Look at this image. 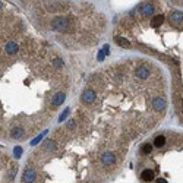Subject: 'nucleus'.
I'll return each mask as SVG.
<instances>
[{
  "instance_id": "obj_5",
  "label": "nucleus",
  "mask_w": 183,
  "mask_h": 183,
  "mask_svg": "<svg viewBox=\"0 0 183 183\" xmlns=\"http://www.w3.org/2000/svg\"><path fill=\"white\" fill-rule=\"evenodd\" d=\"M114 155L111 154V152H105L103 157H101V163H103L104 166H113V163H114Z\"/></svg>"
},
{
  "instance_id": "obj_18",
  "label": "nucleus",
  "mask_w": 183,
  "mask_h": 183,
  "mask_svg": "<svg viewBox=\"0 0 183 183\" xmlns=\"http://www.w3.org/2000/svg\"><path fill=\"white\" fill-rule=\"evenodd\" d=\"M43 135H44V133H43ZM43 135H38V136L35 138L34 141H32V145H35V144H37L38 141H41V139H43Z\"/></svg>"
},
{
  "instance_id": "obj_8",
  "label": "nucleus",
  "mask_w": 183,
  "mask_h": 183,
  "mask_svg": "<svg viewBox=\"0 0 183 183\" xmlns=\"http://www.w3.org/2000/svg\"><path fill=\"white\" fill-rule=\"evenodd\" d=\"M141 179L145 180V182H151L154 179V172L152 170H144L142 174H141Z\"/></svg>"
},
{
  "instance_id": "obj_1",
  "label": "nucleus",
  "mask_w": 183,
  "mask_h": 183,
  "mask_svg": "<svg viewBox=\"0 0 183 183\" xmlns=\"http://www.w3.org/2000/svg\"><path fill=\"white\" fill-rule=\"evenodd\" d=\"M68 19L66 18H63V16H56L53 21H51V26H53V29H56V31H66L68 29Z\"/></svg>"
},
{
  "instance_id": "obj_16",
  "label": "nucleus",
  "mask_w": 183,
  "mask_h": 183,
  "mask_svg": "<svg viewBox=\"0 0 183 183\" xmlns=\"http://www.w3.org/2000/svg\"><path fill=\"white\" fill-rule=\"evenodd\" d=\"M151 149H152V145H151V144H145V145L142 147V152H144V154H149Z\"/></svg>"
},
{
  "instance_id": "obj_12",
  "label": "nucleus",
  "mask_w": 183,
  "mask_h": 183,
  "mask_svg": "<svg viewBox=\"0 0 183 183\" xmlns=\"http://www.w3.org/2000/svg\"><path fill=\"white\" fill-rule=\"evenodd\" d=\"M63 101H65V94L60 92V94H57V95L53 98V105H60Z\"/></svg>"
},
{
  "instance_id": "obj_4",
  "label": "nucleus",
  "mask_w": 183,
  "mask_h": 183,
  "mask_svg": "<svg viewBox=\"0 0 183 183\" xmlns=\"http://www.w3.org/2000/svg\"><path fill=\"white\" fill-rule=\"evenodd\" d=\"M22 179H23V182H25V183L34 182V179H35V172L32 170V169H26V170L23 172Z\"/></svg>"
},
{
  "instance_id": "obj_21",
  "label": "nucleus",
  "mask_w": 183,
  "mask_h": 183,
  "mask_svg": "<svg viewBox=\"0 0 183 183\" xmlns=\"http://www.w3.org/2000/svg\"><path fill=\"white\" fill-rule=\"evenodd\" d=\"M0 8H2V2H0Z\"/></svg>"
},
{
  "instance_id": "obj_11",
  "label": "nucleus",
  "mask_w": 183,
  "mask_h": 183,
  "mask_svg": "<svg viewBox=\"0 0 183 183\" xmlns=\"http://www.w3.org/2000/svg\"><path fill=\"white\" fill-rule=\"evenodd\" d=\"M152 11H154V6H152L151 3H145V5L141 8V13H142V15H151Z\"/></svg>"
},
{
  "instance_id": "obj_7",
  "label": "nucleus",
  "mask_w": 183,
  "mask_h": 183,
  "mask_svg": "<svg viewBox=\"0 0 183 183\" xmlns=\"http://www.w3.org/2000/svg\"><path fill=\"white\" fill-rule=\"evenodd\" d=\"M182 21H183V13H180V12H173L172 16H170V22L180 23Z\"/></svg>"
},
{
  "instance_id": "obj_20",
  "label": "nucleus",
  "mask_w": 183,
  "mask_h": 183,
  "mask_svg": "<svg viewBox=\"0 0 183 183\" xmlns=\"http://www.w3.org/2000/svg\"><path fill=\"white\" fill-rule=\"evenodd\" d=\"M157 183H167L166 179H157Z\"/></svg>"
},
{
  "instance_id": "obj_15",
  "label": "nucleus",
  "mask_w": 183,
  "mask_h": 183,
  "mask_svg": "<svg viewBox=\"0 0 183 183\" xmlns=\"http://www.w3.org/2000/svg\"><path fill=\"white\" fill-rule=\"evenodd\" d=\"M22 135H23V130L21 127H16V129H13V132H12V138H15V139L21 138Z\"/></svg>"
},
{
  "instance_id": "obj_9",
  "label": "nucleus",
  "mask_w": 183,
  "mask_h": 183,
  "mask_svg": "<svg viewBox=\"0 0 183 183\" xmlns=\"http://www.w3.org/2000/svg\"><path fill=\"white\" fill-rule=\"evenodd\" d=\"M164 22V15H155L154 18H152V21H151V25L152 26H160L161 23Z\"/></svg>"
},
{
  "instance_id": "obj_13",
  "label": "nucleus",
  "mask_w": 183,
  "mask_h": 183,
  "mask_svg": "<svg viewBox=\"0 0 183 183\" xmlns=\"http://www.w3.org/2000/svg\"><path fill=\"white\" fill-rule=\"evenodd\" d=\"M116 43H117L120 47H129L130 46V43H129L126 38H122V37H117V38H116Z\"/></svg>"
},
{
  "instance_id": "obj_3",
  "label": "nucleus",
  "mask_w": 183,
  "mask_h": 183,
  "mask_svg": "<svg viewBox=\"0 0 183 183\" xmlns=\"http://www.w3.org/2000/svg\"><path fill=\"white\" fill-rule=\"evenodd\" d=\"M152 105H154V108L155 110H164L166 108V100L163 98V97H155L154 98V101H152Z\"/></svg>"
},
{
  "instance_id": "obj_14",
  "label": "nucleus",
  "mask_w": 183,
  "mask_h": 183,
  "mask_svg": "<svg viewBox=\"0 0 183 183\" xmlns=\"http://www.w3.org/2000/svg\"><path fill=\"white\" fill-rule=\"evenodd\" d=\"M164 144H166V138L163 136V135H161V136H157L155 141H154V145L158 147V148H160V147H164Z\"/></svg>"
},
{
  "instance_id": "obj_17",
  "label": "nucleus",
  "mask_w": 183,
  "mask_h": 183,
  "mask_svg": "<svg viewBox=\"0 0 183 183\" xmlns=\"http://www.w3.org/2000/svg\"><path fill=\"white\" fill-rule=\"evenodd\" d=\"M13 152H15V155H16V157H19V155L22 154V148H21V147H16Z\"/></svg>"
},
{
  "instance_id": "obj_6",
  "label": "nucleus",
  "mask_w": 183,
  "mask_h": 183,
  "mask_svg": "<svg viewBox=\"0 0 183 183\" xmlns=\"http://www.w3.org/2000/svg\"><path fill=\"white\" fill-rule=\"evenodd\" d=\"M136 76L138 78H141V79H147L148 78V69L145 68V66H139V68H136Z\"/></svg>"
},
{
  "instance_id": "obj_19",
  "label": "nucleus",
  "mask_w": 183,
  "mask_h": 183,
  "mask_svg": "<svg viewBox=\"0 0 183 183\" xmlns=\"http://www.w3.org/2000/svg\"><path fill=\"white\" fill-rule=\"evenodd\" d=\"M66 114H68V110H65V111H63V114L60 116V120H63V119L66 117Z\"/></svg>"
},
{
  "instance_id": "obj_10",
  "label": "nucleus",
  "mask_w": 183,
  "mask_h": 183,
  "mask_svg": "<svg viewBox=\"0 0 183 183\" xmlns=\"http://www.w3.org/2000/svg\"><path fill=\"white\" fill-rule=\"evenodd\" d=\"M18 48H19L18 44H16V43H13V41H11V43H8V44H6V51H8L9 54H15V53L18 51Z\"/></svg>"
},
{
  "instance_id": "obj_2",
  "label": "nucleus",
  "mask_w": 183,
  "mask_h": 183,
  "mask_svg": "<svg viewBox=\"0 0 183 183\" xmlns=\"http://www.w3.org/2000/svg\"><path fill=\"white\" fill-rule=\"evenodd\" d=\"M94 100H95V92L92 91V90H87V91L82 94V101H84V103L90 104V103H92Z\"/></svg>"
}]
</instances>
